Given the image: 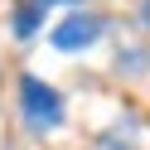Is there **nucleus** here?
<instances>
[{"label": "nucleus", "mask_w": 150, "mask_h": 150, "mask_svg": "<svg viewBox=\"0 0 150 150\" xmlns=\"http://www.w3.org/2000/svg\"><path fill=\"white\" fill-rule=\"evenodd\" d=\"M20 102H24V116H29L34 131L63 126V97H58L44 78H24V82H20Z\"/></svg>", "instance_id": "obj_1"}, {"label": "nucleus", "mask_w": 150, "mask_h": 150, "mask_svg": "<svg viewBox=\"0 0 150 150\" xmlns=\"http://www.w3.org/2000/svg\"><path fill=\"white\" fill-rule=\"evenodd\" d=\"M102 29H107V24H102V15H68V20H63L49 39H53V49L73 53V49H92V44L102 39Z\"/></svg>", "instance_id": "obj_2"}, {"label": "nucleus", "mask_w": 150, "mask_h": 150, "mask_svg": "<svg viewBox=\"0 0 150 150\" xmlns=\"http://www.w3.org/2000/svg\"><path fill=\"white\" fill-rule=\"evenodd\" d=\"M29 5H34V10H44V5H53V0H29Z\"/></svg>", "instance_id": "obj_3"}, {"label": "nucleus", "mask_w": 150, "mask_h": 150, "mask_svg": "<svg viewBox=\"0 0 150 150\" xmlns=\"http://www.w3.org/2000/svg\"><path fill=\"white\" fill-rule=\"evenodd\" d=\"M140 15H145V24H150V0H145V10H140Z\"/></svg>", "instance_id": "obj_4"}]
</instances>
